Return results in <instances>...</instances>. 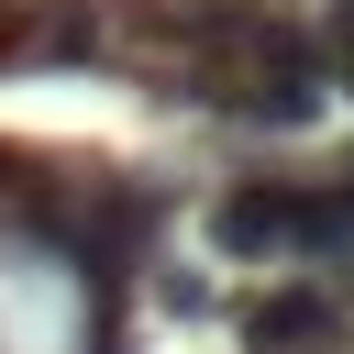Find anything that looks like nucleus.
Listing matches in <instances>:
<instances>
[{
	"label": "nucleus",
	"instance_id": "1",
	"mask_svg": "<svg viewBox=\"0 0 354 354\" xmlns=\"http://www.w3.org/2000/svg\"><path fill=\"white\" fill-rule=\"evenodd\" d=\"M210 243L232 266H332V254H354V166L221 188L210 199Z\"/></svg>",
	"mask_w": 354,
	"mask_h": 354
},
{
	"label": "nucleus",
	"instance_id": "2",
	"mask_svg": "<svg viewBox=\"0 0 354 354\" xmlns=\"http://www.w3.org/2000/svg\"><path fill=\"white\" fill-rule=\"evenodd\" d=\"M243 343H254V354H332V343H343V299H332L321 277L266 288V299L243 310Z\"/></svg>",
	"mask_w": 354,
	"mask_h": 354
},
{
	"label": "nucleus",
	"instance_id": "3",
	"mask_svg": "<svg viewBox=\"0 0 354 354\" xmlns=\"http://www.w3.org/2000/svg\"><path fill=\"white\" fill-rule=\"evenodd\" d=\"M332 55H343V77H354V0L332 11Z\"/></svg>",
	"mask_w": 354,
	"mask_h": 354
}]
</instances>
